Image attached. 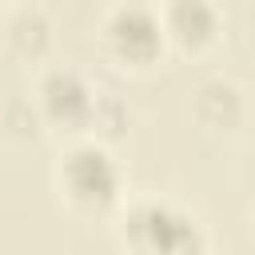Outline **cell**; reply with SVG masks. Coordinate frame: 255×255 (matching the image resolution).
Wrapping results in <instances>:
<instances>
[{
    "label": "cell",
    "instance_id": "cell-5",
    "mask_svg": "<svg viewBox=\"0 0 255 255\" xmlns=\"http://www.w3.org/2000/svg\"><path fill=\"white\" fill-rule=\"evenodd\" d=\"M167 56L203 60L223 40V8L215 0H155Z\"/></svg>",
    "mask_w": 255,
    "mask_h": 255
},
{
    "label": "cell",
    "instance_id": "cell-2",
    "mask_svg": "<svg viewBox=\"0 0 255 255\" xmlns=\"http://www.w3.org/2000/svg\"><path fill=\"white\" fill-rule=\"evenodd\" d=\"M112 223H116V243L135 255H203L207 251L203 223L187 207L163 195L124 199Z\"/></svg>",
    "mask_w": 255,
    "mask_h": 255
},
{
    "label": "cell",
    "instance_id": "cell-6",
    "mask_svg": "<svg viewBox=\"0 0 255 255\" xmlns=\"http://www.w3.org/2000/svg\"><path fill=\"white\" fill-rule=\"evenodd\" d=\"M191 116L203 131H215V135H235L243 124H247V92L235 84V80H223V76H211L195 88L191 96Z\"/></svg>",
    "mask_w": 255,
    "mask_h": 255
},
{
    "label": "cell",
    "instance_id": "cell-3",
    "mask_svg": "<svg viewBox=\"0 0 255 255\" xmlns=\"http://www.w3.org/2000/svg\"><path fill=\"white\" fill-rule=\"evenodd\" d=\"M96 48L104 64L124 76H151L167 60V44L159 32L155 0H116L104 8L96 24Z\"/></svg>",
    "mask_w": 255,
    "mask_h": 255
},
{
    "label": "cell",
    "instance_id": "cell-4",
    "mask_svg": "<svg viewBox=\"0 0 255 255\" xmlns=\"http://www.w3.org/2000/svg\"><path fill=\"white\" fill-rule=\"evenodd\" d=\"M96 104H100V84L88 72H80L76 64H40L32 100H28L32 124L40 131L60 139L92 135Z\"/></svg>",
    "mask_w": 255,
    "mask_h": 255
},
{
    "label": "cell",
    "instance_id": "cell-8",
    "mask_svg": "<svg viewBox=\"0 0 255 255\" xmlns=\"http://www.w3.org/2000/svg\"><path fill=\"white\" fill-rule=\"evenodd\" d=\"M0 4H12V0H0Z\"/></svg>",
    "mask_w": 255,
    "mask_h": 255
},
{
    "label": "cell",
    "instance_id": "cell-1",
    "mask_svg": "<svg viewBox=\"0 0 255 255\" xmlns=\"http://www.w3.org/2000/svg\"><path fill=\"white\" fill-rule=\"evenodd\" d=\"M56 203L80 223H112L128 199V171L112 143L80 135L64 139L52 163Z\"/></svg>",
    "mask_w": 255,
    "mask_h": 255
},
{
    "label": "cell",
    "instance_id": "cell-7",
    "mask_svg": "<svg viewBox=\"0 0 255 255\" xmlns=\"http://www.w3.org/2000/svg\"><path fill=\"white\" fill-rule=\"evenodd\" d=\"M4 44H8V56L20 64H48V56L56 48V20L40 4H24L8 20Z\"/></svg>",
    "mask_w": 255,
    "mask_h": 255
}]
</instances>
